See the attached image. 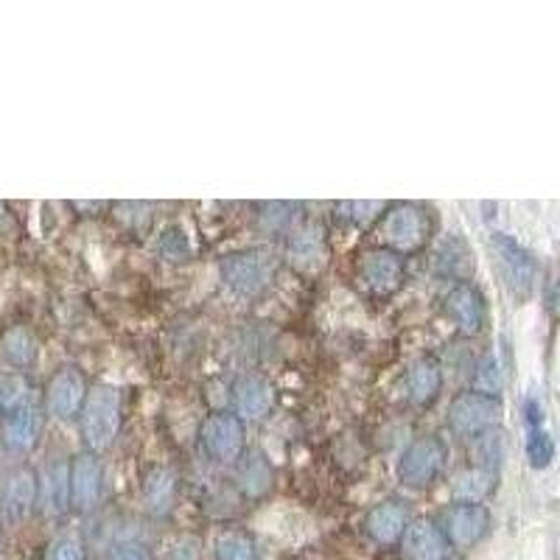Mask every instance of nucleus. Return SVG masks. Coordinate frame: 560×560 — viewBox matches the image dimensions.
I'll return each mask as SVG.
<instances>
[{"mask_svg": "<svg viewBox=\"0 0 560 560\" xmlns=\"http://www.w3.org/2000/svg\"><path fill=\"white\" fill-rule=\"evenodd\" d=\"M121 429V393L109 384H98L88 393L82 409V438L93 454L107 452Z\"/></svg>", "mask_w": 560, "mask_h": 560, "instance_id": "nucleus-1", "label": "nucleus"}, {"mask_svg": "<svg viewBox=\"0 0 560 560\" xmlns=\"http://www.w3.org/2000/svg\"><path fill=\"white\" fill-rule=\"evenodd\" d=\"M224 287L242 298H258L275 278V258L267 249H244L219 264Z\"/></svg>", "mask_w": 560, "mask_h": 560, "instance_id": "nucleus-2", "label": "nucleus"}, {"mask_svg": "<svg viewBox=\"0 0 560 560\" xmlns=\"http://www.w3.org/2000/svg\"><path fill=\"white\" fill-rule=\"evenodd\" d=\"M502 409L504 404L499 395L477 393V389L474 393H463L448 407V427L459 438H479V434L499 427Z\"/></svg>", "mask_w": 560, "mask_h": 560, "instance_id": "nucleus-3", "label": "nucleus"}, {"mask_svg": "<svg viewBox=\"0 0 560 560\" xmlns=\"http://www.w3.org/2000/svg\"><path fill=\"white\" fill-rule=\"evenodd\" d=\"M202 452L217 463H236L244 452V423L238 415H210L199 429Z\"/></svg>", "mask_w": 560, "mask_h": 560, "instance_id": "nucleus-4", "label": "nucleus"}, {"mask_svg": "<svg viewBox=\"0 0 560 560\" xmlns=\"http://www.w3.org/2000/svg\"><path fill=\"white\" fill-rule=\"evenodd\" d=\"M429 230H432L429 213L415 202L395 205L384 219V238H387L389 247L401 249V253H415V249L423 247Z\"/></svg>", "mask_w": 560, "mask_h": 560, "instance_id": "nucleus-5", "label": "nucleus"}, {"mask_svg": "<svg viewBox=\"0 0 560 560\" xmlns=\"http://www.w3.org/2000/svg\"><path fill=\"white\" fill-rule=\"evenodd\" d=\"M443 465H446V448L438 438L427 434V438H418L409 443L401 463H398V477L409 488H427L432 479H438Z\"/></svg>", "mask_w": 560, "mask_h": 560, "instance_id": "nucleus-6", "label": "nucleus"}, {"mask_svg": "<svg viewBox=\"0 0 560 560\" xmlns=\"http://www.w3.org/2000/svg\"><path fill=\"white\" fill-rule=\"evenodd\" d=\"M493 253H497V264L502 267V275L508 280V287L513 289V294L529 298L535 289V278H538L533 255L516 238L504 236V233H493Z\"/></svg>", "mask_w": 560, "mask_h": 560, "instance_id": "nucleus-7", "label": "nucleus"}, {"mask_svg": "<svg viewBox=\"0 0 560 560\" xmlns=\"http://www.w3.org/2000/svg\"><path fill=\"white\" fill-rule=\"evenodd\" d=\"M88 382H84L82 370L68 364V368H59L57 373L48 382L45 389V404H48V412L59 420H73L77 415H82L84 401H88Z\"/></svg>", "mask_w": 560, "mask_h": 560, "instance_id": "nucleus-8", "label": "nucleus"}, {"mask_svg": "<svg viewBox=\"0 0 560 560\" xmlns=\"http://www.w3.org/2000/svg\"><path fill=\"white\" fill-rule=\"evenodd\" d=\"M440 529L446 533L448 544L459 549H468L479 544L490 529V513L485 504L474 502H457L443 513L440 518Z\"/></svg>", "mask_w": 560, "mask_h": 560, "instance_id": "nucleus-9", "label": "nucleus"}, {"mask_svg": "<svg viewBox=\"0 0 560 560\" xmlns=\"http://www.w3.org/2000/svg\"><path fill=\"white\" fill-rule=\"evenodd\" d=\"M359 275H362V280L373 292L393 294L404 283V258L387 247L368 249L359 258Z\"/></svg>", "mask_w": 560, "mask_h": 560, "instance_id": "nucleus-10", "label": "nucleus"}, {"mask_svg": "<svg viewBox=\"0 0 560 560\" xmlns=\"http://www.w3.org/2000/svg\"><path fill=\"white\" fill-rule=\"evenodd\" d=\"M104 471L102 463L93 452H84L73 457L70 463V504L82 513L93 510L102 499Z\"/></svg>", "mask_w": 560, "mask_h": 560, "instance_id": "nucleus-11", "label": "nucleus"}, {"mask_svg": "<svg viewBox=\"0 0 560 560\" xmlns=\"http://www.w3.org/2000/svg\"><path fill=\"white\" fill-rule=\"evenodd\" d=\"M37 477L26 468L9 474L0 488V518L7 524H20L32 513L34 502H37Z\"/></svg>", "mask_w": 560, "mask_h": 560, "instance_id": "nucleus-12", "label": "nucleus"}, {"mask_svg": "<svg viewBox=\"0 0 560 560\" xmlns=\"http://www.w3.org/2000/svg\"><path fill=\"white\" fill-rule=\"evenodd\" d=\"M404 555L409 560H448L452 558V544H448L446 533L440 529V524L429 522V518H418L404 533Z\"/></svg>", "mask_w": 560, "mask_h": 560, "instance_id": "nucleus-13", "label": "nucleus"}, {"mask_svg": "<svg viewBox=\"0 0 560 560\" xmlns=\"http://www.w3.org/2000/svg\"><path fill=\"white\" fill-rule=\"evenodd\" d=\"M409 527V510L407 504L387 499V502H378L376 508L370 510L364 516V533L373 538L376 544H395L401 541L404 533Z\"/></svg>", "mask_w": 560, "mask_h": 560, "instance_id": "nucleus-14", "label": "nucleus"}, {"mask_svg": "<svg viewBox=\"0 0 560 560\" xmlns=\"http://www.w3.org/2000/svg\"><path fill=\"white\" fill-rule=\"evenodd\" d=\"M39 432H43V409L37 401L14 409L3 420V440L12 452H32L37 446Z\"/></svg>", "mask_w": 560, "mask_h": 560, "instance_id": "nucleus-15", "label": "nucleus"}, {"mask_svg": "<svg viewBox=\"0 0 560 560\" xmlns=\"http://www.w3.org/2000/svg\"><path fill=\"white\" fill-rule=\"evenodd\" d=\"M446 312L465 334H479L485 325V300L471 283H457L446 294Z\"/></svg>", "mask_w": 560, "mask_h": 560, "instance_id": "nucleus-16", "label": "nucleus"}, {"mask_svg": "<svg viewBox=\"0 0 560 560\" xmlns=\"http://www.w3.org/2000/svg\"><path fill=\"white\" fill-rule=\"evenodd\" d=\"M233 401L238 415L247 420H261L272 409V387L261 376H242L233 384Z\"/></svg>", "mask_w": 560, "mask_h": 560, "instance_id": "nucleus-17", "label": "nucleus"}, {"mask_svg": "<svg viewBox=\"0 0 560 560\" xmlns=\"http://www.w3.org/2000/svg\"><path fill=\"white\" fill-rule=\"evenodd\" d=\"M404 387H407L412 404H432L438 398L440 387H443V370H440L434 359H420V362L409 368Z\"/></svg>", "mask_w": 560, "mask_h": 560, "instance_id": "nucleus-18", "label": "nucleus"}, {"mask_svg": "<svg viewBox=\"0 0 560 560\" xmlns=\"http://www.w3.org/2000/svg\"><path fill=\"white\" fill-rule=\"evenodd\" d=\"M143 502L154 516L172 513L174 502H177V477L168 468H154L143 482Z\"/></svg>", "mask_w": 560, "mask_h": 560, "instance_id": "nucleus-19", "label": "nucleus"}, {"mask_svg": "<svg viewBox=\"0 0 560 560\" xmlns=\"http://www.w3.org/2000/svg\"><path fill=\"white\" fill-rule=\"evenodd\" d=\"M272 482H275L272 465H269V459L264 457L261 452H253L242 465H238V488L244 490V497L249 499L267 497Z\"/></svg>", "mask_w": 560, "mask_h": 560, "instance_id": "nucleus-20", "label": "nucleus"}, {"mask_svg": "<svg viewBox=\"0 0 560 560\" xmlns=\"http://www.w3.org/2000/svg\"><path fill=\"white\" fill-rule=\"evenodd\" d=\"M43 502L45 513L51 516H62L70 508V465L68 463H54L45 471L43 485Z\"/></svg>", "mask_w": 560, "mask_h": 560, "instance_id": "nucleus-21", "label": "nucleus"}, {"mask_svg": "<svg viewBox=\"0 0 560 560\" xmlns=\"http://www.w3.org/2000/svg\"><path fill=\"white\" fill-rule=\"evenodd\" d=\"M493 488H497V474L485 471V468H468V471L457 474L452 482L454 497H457L459 502L474 504H479L485 497H490Z\"/></svg>", "mask_w": 560, "mask_h": 560, "instance_id": "nucleus-22", "label": "nucleus"}, {"mask_svg": "<svg viewBox=\"0 0 560 560\" xmlns=\"http://www.w3.org/2000/svg\"><path fill=\"white\" fill-rule=\"evenodd\" d=\"M3 357H7L9 364H14V368H28V364H34V359H37V339H34V334L28 331V328H23V325H14V328H9L7 334H3Z\"/></svg>", "mask_w": 560, "mask_h": 560, "instance_id": "nucleus-23", "label": "nucleus"}, {"mask_svg": "<svg viewBox=\"0 0 560 560\" xmlns=\"http://www.w3.org/2000/svg\"><path fill=\"white\" fill-rule=\"evenodd\" d=\"M34 401L32 384L20 373H0V412H14V409L26 407Z\"/></svg>", "mask_w": 560, "mask_h": 560, "instance_id": "nucleus-24", "label": "nucleus"}, {"mask_svg": "<svg viewBox=\"0 0 560 560\" xmlns=\"http://www.w3.org/2000/svg\"><path fill=\"white\" fill-rule=\"evenodd\" d=\"M474 459H477V468H485V471L497 474L499 465H502L504 457V434L499 429H490V432L474 438Z\"/></svg>", "mask_w": 560, "mask_h": 560, "instance_id": "nucleus-25", "label": "nucleus"}, {"mask_svg": "<svg viewBox=\"0 0 560 560\" xmlns=\"http://www.w3.org/2000/svg\"><path fill=\"white\" fill-rule=\"evenodd\" d=\"M217 560H255V541L242 529H224L217 538Z\"/></svg>", "mask_w": 560, "mask_h": 560, "instance_id": "nucleus-26", "label": "nucleus"}, {"mask_svg": "<svg viewBox=\"0 0 560 560\" xmlns=\"http://www.w3.org/2000/svg\"><path fill=\"white\" fill-rule=\"evenodd\" d=\"M292 258L298 264H323V230H303V233H298V236L292 238Z\"/></svg>", "mask_w": 560, "mask_h": 560, "instance_id": "nucleus-27", "label": "nucleus"}, {"mask_svg": "<svg viewBox=\"0 0 560 560\" xmlns=\"http://www.w3.org/2000/svg\"><path fill=\"white\" fill-rule=\"evenodd\" d=\"M527 459L533 468H547V465L555 459V443L544 429H529Z\"/></svg>", "mask_w": 560, "mask_h": 560, "instance_id": "nucleus-28", "label": "nucleus"}, {"mask_svg": "<svg viewBox=\"0 0 560 560\" xmlns=\"http://www.w3.org/2000/svg\"><path fill=\"white\" fill-rule=\"evenodd\" d=\"M474 387H477V393L499 395V389H502V368H499L497 357H485L479 362L477 373H474Z\"/></svg>", "mask_w": 560, "mask_h": 560, "instance_id": "nucleus-29", "label": "nucleus"}, {"mask_svg": "<svg viewBox=\"0 0 560 560\" xmlns=\"http://www.w3.org/2000/svg\"><path fill=\"white\" fill-rule=\"evenodd\" d=\"M160 255L166 258V261H185L188 258V236H185V230L179 224L168 228L158 242Z\"/></svg>", "mask_w": 560, "mask_h": 560, "instance_id": "nucleus-30", "label": "nucleus"}, {"mask_svg": "<svg viewBox=\"0 0 560 560\" xmlns=\"http://www.w3.org/2000/svg\"><path fill=\"white\" fill-rule=\"evenodd\" d=\"M48 560H84V544L79 535H59L48 549Z\"/></svg>", "mask_w": 560, "mask_h": 560, "instance_id": "nucleus-31", "label": "nucleus"}, {"mask_svg": "<svg viewBox=\"0 0 560 560\" xmlns=\"http://www.w3.org/2000/svg\"><path fill=\"white\" fill-rule=\"evenodd\" d=\"M264 210H267V213H261V224H264V230H269V233H272V230H283L289 222H292L294 205L275 202V205H267Z\"/></svg>", "mask_w": 560, "mask_h": 560, "instance_id": "nucleus-32", "label": "nucleus"}, {"mask_svg": "<svg viewBox=\"0 0 560 560\" xmlns=\"http://www.w3.org/2000/svg\"><path fill=\"white\" fill-rule=\"evenodd\" d=\"M345 217L357 224H370L378 217V210H384V202H348L345 205Z\"/></svg>", "mask_w": 560, "mask_h": 560, "instance_id": "nucleus-33", "label": "nucleus"}, {"mask_svg": "<svg viewBox=\"0 0 560 560\" xmlns=\"http://www.w3.org/2000/svg\"><path fill=\"white\" fill-rule=\"evenodd\" d=\"M524 412H527V427L529 429H541L544 412H541V407H538V401H535V398H529V401L524 404Z\"/></svg>", "mask_w": 560, "mask_h": 560, "instance_id": "nucleus-34", "label": "nucleus"}, {"mask_svg": "<svg viewBox=\"0 0 560 560\" xmlns=\"http://www.w3.org/2000/svg\"><path fill=\"white\" fill-rule=\"evenodd\" d=\"M109 560H149V555L140 547H121V549H115Z\"/></svg>", "mask_w": 560, "mask_h": 560, "instance_id": "nucleus-35", "label": "nucleus"}, {"mask_svg": "<svg viewBox=\"0 0 560 560\" xmlns=\"http://www.w3.org/2000/svg\"><path fill=\"white\" fill-rule=\"evenodd\" d=\"M199 544L197 541H185L174 549V560H197L199 558Z\"/></svg>", "mask_w": 560, "mask_h": 560, "instance_id": "nucleus-36", "label": "nucleus"}, {"mask_svg": "<svg viewBox=\"0 0 560 560\" xmlns=\"http://www.w3.org/2000/svg\"><path fill=\"white\" fill-rule=\"evenodd\" d=\"M0 217H3V202H0Z\"/></svg>", "mask_w": 560, "mask_h": 560, "instance_id": "nucleus-37", "label": "nucleus"}, {"mask_svg": "<svg viewBox=\"0 0 560 560\" xmlns=\"http://www.w3.org/2000/svg\"><path fill=\"white\" fill-rule=\"evenodd\" d=\"M448 560H454V558H448Z\"/></svg>", "mask_w": 560, "mask_h": 560, "instance_id": "nucleus-38", "label": "nucleus"}]
</instances>
